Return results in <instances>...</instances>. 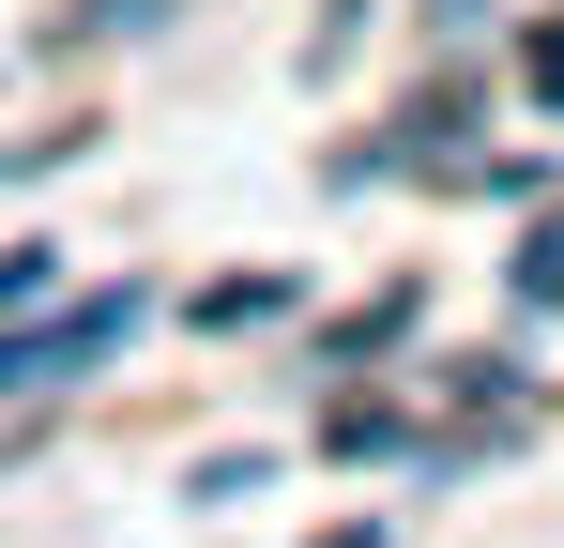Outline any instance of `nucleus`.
<instances>
[{
    "label": "nucleus",
    "mask_w": 564,
    "mask_h": 548,
    "mask_svg": "<svg viewBox=\"0 0 564 548\" xmlns=\"http://www.w3.org/2000/svg\"><path fill=\"white\" fill-rule=\"evenodd\" d=\"M336 548H367V534H336Z\"/></svg>",
    "instance_id": "3"
},
{
    "label": "nucleus",
    "mask_w": 564,
    "mask_h": 548,
    "mask_svg": "<svg viewBox=\"0 0 564 548\" xmlns=\"http://www.w3.org/2000/svg\"><path fill=\"white\" fill-rule=\"evenodd\" d=\"M519 289H534V305H564V213L534 229V244H519Z\"/></svg>",
    "instance_id": "2"
},
{
    "label": "nucleus",
    "mask_w": 564,
    "mask_h": 548,
    "mask_svg": "<svg viewBox=\"0 0 564 548\" xmlns=\"http://www.w3.org/2000/svg\"><path fill=\"white\" fill-rule=\"evenodd\" d=\"M122 336H138V289H93L77 320H46V336H0V396H15V381H77V365H107Z\"/></svg>",
    "instance_id": "1"
}]
</instances>
